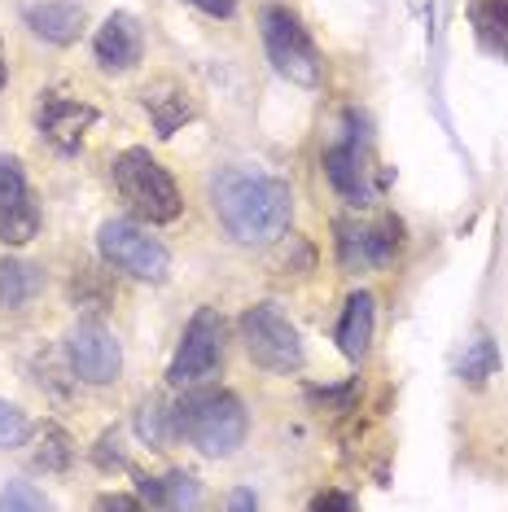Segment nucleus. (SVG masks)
<instances>
[{
	"instance_id": "f257e3e1",
	"label": "nucleus",
	"mask_w": 508,
	"mask_h": 512,
	"mask_svg": "<svg viewBox=\"0 0 508 512\" xmlns=\"http://www.w3.org/2000/svg\"><path fill=\"white\" fill-rule=\"evenodd\" d=\"M211 206L224 232L241 246H268L294 219L290 184L263 176V171H219L211 180Z\"/></svg>"
},
{
	"instance_id": "f03ea898",
	"label": "nucleus",
	"mask_w": 508,
	"mask_h": 512,
	"mask_svg": "<svg viewBox=\"0 0 508 512\" xmlns=\"http://www.w3.org/2000/svg\"><path fill=\"white\" fill-rule=\"evenodd\" d=\"M176 421V434H184L202 456H233V451L246 442V407L233 390H193L184 394L171 412Z\"/></svg>"
},
{
	"instance_id": "7ed1b4c3",
	"label": "nucleus",
	"mask_w": 508,
	"mask_h": 512,
	"mask_svg": "<svg viewBox=\"0 0 508 512\" xmlns=\"http://www.w3.org/2000/svg\"><path fill=\"white\" fill-rule=\"evenodd\" d=\"M114 189L149 224H176L184 211V197L176 189V180H171V171L141 145L123 149L114 158Z\"/></svg>"
},
{
	"instance_id": "20e7f679",
	"label": "nucleus",
	"mask_w": 508,
	"mask_h": 512,
	"mask_svg": "<svg viewBox=\"0 0 508 512\" xmlns=\"http://www.w3.org/2000/svg\"><path fill=\"white\" fill-rule=\"evenodd\" d=\"M325 176L333 193L346 206H373L377 202V162H373V132L360 110L342 114L338 141L325 149Z\"/></svg>"
},
{
	"instance_id": "39448f33",
	"label": "nucleus",
	"mask_w": 508,
	"mask_h": 512,
	"mask_svg": "<svg viewBox=\"0 0 508 512\" xmlns=\"http://www.w3.org/2000/svg\"><path fill=\"white\" fill-rule=\"evenodd\" d=\"M259 36L268 49V62L276 66V75H285L298 88H316L320 84V53L311 31L303 27V18L290 5H263L259 9Z\"/></svg>"
},
{
	"instance_id": "423d86ee",
	"label": "nucleus",
	"mask_w": 508,
	"mask_h": 512,
	"mask_svg": "<svg viewBox=\"0 0 508 512\" xmlns=\"http://www.w3.org/2000/svg\"><path fill=\"white\" fill-rule=\"evenodd\" d=\"M241 329V342H246V355L254 359L259 368L268 372H298L303 368V337L272 302H259V307H246L237 320Z\"/></svg>"
},
{
	"instance_id": "0eeeda50",
	"label": "nucleus",
	"mask_w": 508,
	"mask_h": 512,
	"mask_svg": "<svg viewBox=\"0 0 508 512\" xmlns=\"http://www.w3.org/2000/svg\"><path fill=\"white\" fill-rule=\"evenodd\" d=\"M97 246H101V259L127 276H136V281L163 285L171 272L167 246L158 237H149V228L132 224V219H106L97 232Z\"/></svg>"
},
{
	"instance_id": "6e6552de",
	"label": "nucleus",
	"mask_w": 508,
	"mask_h": 512,
	"mask_svg": "<svg viewBox=\"0 0 508 512\" xmlns=\"http://www.w3.org/2000/svg\"><path fill=\"white\" fill-rule=\"evenodd\" d=\"M224 364V316L215 307H198L184 329L176 355H171L167 381L171 386H198Z\"/></svg>"
},
{
	"instance_id": "1a4fd4ad",
	"label": "nucleus",
	"mask_w": 508,
	"mask_h": 512,
	"mask_svg": "<svg viewBox=\"0 0 508 512\" xmlns=\"http://www.w3.org/2000/svg\"><path fill=\"white\" fill-rule=\"evenodd\" d=\"M403 250V224L395 215H381L373 224H355V219H338V263L342 272L360 276L377 272V267L395 263Z\"/></svg>"
},
{
	"instance_id": "9d476101",
	"label": "nucleus",
	"mask_w": 508,
	"mask_h": 512,
	"mask_svg": "<svg viewBox=\"0 0 508 512\" xmlns=\"http://www.w3.org/2000/svg\"><path fill=\"white\" fill-rule=\"evenodd\" d=\"M40 237V202L14 154H0V241L27 246Z\"/></svg>"
},
{
	"instance_id": "9b49d317",
	"label": "nucleus",
	"mask_w": 508,
	"mask_h": 512,
	"mask_svg": "<svg viewBox=\"0 0 508 512\" xmlns=\"http://www.w3.org/2000/svg\"><path fill=\"white\" fill-rule=\"evenodd\" d=\"M97 123V106L71 97V92H44L40 106H36V127L40 136L49 141L57 154H79Z\"/></svg>"
},
{
	"instance_id": "f8f14e48",
	"label": "nucleus",
	"mask_w": 508,
	"mask_h": 512,
	"mask_svg": "<svg viewBox=\"0 0 508 512\" xmlns=\"http://www.w3.org/2000/svg\"><path fill=\"white\" fill-rule=\"evenodd\" d=\"M66 355H71L75 377L88 381V386H110V381H119V372H123L119 342H114V333L97 320L75 324L71 337H66Z\"/></svg>"
},
{
	"instance_id": "ddd939ff",
	"label": "nucleus",
	"mask_w": 508,
	"mask_h": 512,
	"mask_svg": "<svg viewBox=\"0 0 508 512\" xmlns=\"http://www.w3.org/2000/svg\"><path fill=\"white\" fill-rule=\"evenodd\" d=\"M92 53H97V66L106 75H127L136 71V62L145 57V31L132 14H110L97 27V40H92Z\"/></svg>"
},
{
	"instance_id": "4468645a",
	"label": "nucleus",
	"mask_w": 508,
	"mask_h": 512,
	"mask_svg": "<svg viewBox=\"0 0 508 512\" xmlns=\"http://www.w3.org/2000/svg\"><path fill=\"white\" fill-rule=\"evenodd\" d=\"M22 18H27L31 36H40L44 44H75L84 31V5L75 0H40V5H27Z\"/></svg>"
},
{
	"instance_id": "2eb2a0df",
	"label": "nucleus",
	"mask_w": 508,
	"mask_h": 512,
	"mask_svg": "<svg viewBox=\"0 0 508 512\" xmlns=\"http://www.w3.org/2000/svg\"><path fill=\"white\" fill-rule=\"evenodd\" d=\"M141 101H145V110H149V119H154V132L163 136H176L184 123L193 119V101H189V92H184L176 79H158V84H149L141 92Z\"/></svg>"
},
{
	"instance_id": "dca6fc26",
	"label": "nucleus",
	"mask_w": 508,
	"mask_h": 512,
	"mask_svg": "<svg viewBox=\"0 0 508 512\" xmlns=\"http://www.w3.org/2000/svg\"><path fill=\"white\" fill-rule=\"evenodd\" d=\"M373 324H377V298L373 294H351L346 298V311H342V324H338V351L360 364L368 355V342H373Z\"/></svg>"
},
{
	"instance_id": "f3484780",
	"label": "nucleus",
	"mask_w": 508,
	"mask_h": 512,
	"mask_svg": "<svg viewBox=\"0 0 508 512\" xmlns=\"http://www.w3.org/2000/svg\"><path fill=\"white\" fill-rule=\"evenodd\" d=\"M469 27L478 49L508 66V0H469Z\"/></svg>"
},
{
	"instance_id": "a211bd4d",
	"label": "nucleus",
	"mask_w": 508,
	"mask_h": 512,
	"mask_svg": "<svg viewBox=\"0 0 508 512\" xmlns=\"http://www.w3.org/2000/svg\"><path fill=\"white\" fill-rule=\"evenodd\" d=\"M136 491L145 504L154 508H198L202 504V486L193 473H167V477H141L136 473Z\"/></svg>"
},
{
	"instance_id": "6ab92c4d",
	"label": "nucleus",
	"mask_w": 508,
	"mask_h": 512,
	"mask_svg": "<svg viewBox=\"0 0 508 512\" xmlns=\"http://www.w3.org/2000/svg\"><path fill=\"white\" fill-rule=\"evenodd\" d=\"M44 289V272L27 259H0V307L18 311Z\"/></svg>"
},
{
	"instance_id": "aec40b11",
	"label": "nucleus",
	"mask_w": 508,
	"mask_h": 512,
	"mask_svg": "<svg viewBox=\"0 0 508 512\" xmlns=\"http://www.w3.org/2000/svg\"><path fill=\"white\" fill-rule=\"evenodd\" d=\"M495 372H500V346H495L491 333L482 329V333L469 342L465 359H460V377H465L469 386H482V381L495 377Z\"/></svg>"
},
{
	"instance_id": "412c9836",
	"label": "nucleus",
	"mask_w": 508,
	"mask_h": 512,
	"mask_svg": "<svg viewBox=\"0 0 508 512\" xmlns=\"http://www.w3.org/2000/svg\"><path fill=\"white\" fill-rule=\"evenodd\" d=\"M71 456H75L71 434H66L62 425H44V434H40V451H36V464H40V469L57 473V469H66V464H71Z\"/></svg>"
},
{
	"instance_id": "4be33fe9",
	"label": "nucleus",
	"mask_w": 508,
	"mask_h": 512,
	"mask_svg": "<svg viewBox=\"0 0 508 512\" xmlns=\"http://www.w3.org/2000/svg\"><path fill=\"white\" fill-rule=\"evenodd\" d=\"M40 508H49V499L31 482H9L5 491H0V512H40Z\"/></svg>"
},
{
	"instance_id": "5701e85b",
	"label": "nucleus",
	"mask_w": 508,
	"mask_h": 512,
	"mask_svg": "<svg viewBox=\"0 0 508 512\" xmlns=\"http://www.w3.org/2000/svg\"><path fill=\"white\" fill-rule=\"evenodd\" d=\"M27 438H31V421H27V412L0 399V447H22Z\"/></svg>"
},
{
	"instance_id": "b1692460",
	"label": "nucleus",
	"mask_w": 508,
	"mask_h": 512,
	"mask_svg": "<svg viewBox=\"0 0 508 512\" xmlns=\"http://www.w3.org/2000/svg\"><path fill=\"white\" fill-rule=\"evenodd\" d=\"M163 421H167V412H163V403L158 399H149L145 407H141V416H136V434H141L149 447H163L167 442V429H163Z\"/></svg>"
},
{
	"instance_id": "393cba45",
	"label": "nucleus",
	"mask_w": 508,
	"mask_h": 512,
	"mask_svg": "<svg viewBox=\"0 0 508 512\" xmlns=\"http://www.w3.org/2000/svg\"><path fill=\"white\" fill-rule=\"evenodd\" d=\"M92 460H97V469H127V456L119 451V434H114V429H106V434H101V442H97V451H92Z\"/></svg>"
},
{
	"instance_id": "a878e982",
	"label": "nucleus",
	"mask_w": 508,
	"mask_h": 512,
	"mask_svg": "<svg viewBox=\"0 0 508 512\" xmlns=\"http://www.w3.org/2000/svg\"><path fill=\"white\" fill-rule=\"evenodd\" d=\"M355 394H360V381H346L342 390H307L311 403H329L338 412H355Z\"/></svg>"
},
{
	"instance_id": "bb28decb",
	"label": "nucleus",
	"mask_w": 508,
	"mask_h": 512,
	"mask_svg": "<svg viewBox=\"0 0 508 512\" xmlns=\"http://www.w3.org/2000/svg\"><path fill=\"white\" fill-rule=\"evenodd\" d=\"M141 504H145L141 495H101L97 499V508H119V512H136Z\"/></svg>"
},
{
	"instance_id": "cd10ccee",
	"label": "nucleus",
	"mask_w": 508,
	"mask_h": 512,
	"mask_svg": "<svg viewBox=\"0 0 508 512\" xmlns=\"http://www.w3.org/2000/svg\"><path fill=\"white\" fill-rule=\"evenodd\" d=\"M193 5H198L202 14H211V18H233L237 14V0H193Z\"/></svg>"
},
{
	"instance_id": "c85d7f7f",
	"label": "nucleus",
	"mask_w": 508,
	"mask_h": 512,
	"mask_svg": "<svg viewBox=\"0 0 508 512\" xmlns=\"http://www.w3.org/2000/svg\"><path fill=\"white\" fill-rule=\"evenodd\" d=\"M311 508H355V499L342 495V491H320L316 499H311Z\"/></svg>"
},
{
	"instance_id": "c756f323",
	"label": "nucleus",
	"mask_w": 508,
	"mask_h": 512,
	"mask_svg": "<svg viewBox=\"0 0 508 512\" xmlns=\"http://www.w3.org/2000/svg\"><path fill=\"white\" fill-rule=\"evenodd\" d=\"M228 508H237V512H246V508H259V499H254L250 491H237L233 499H228Z\"/></svg>"
},
{
	"instance_id": "7c9ffc66",
	"label": "nucleus",
	"mask_w": 508,
	"mask_h": 512,
	"mask_svg": "<svg viewBox=\"0 0 508 512\" xmlns=\"http://www.w3.org/2000/svg\"><path fill=\"white\" fill-rule=\"evenodd\" d=\"M5 79H9V62H5V44H0V88H5Z\"/></svg>"
}]
</instances>
